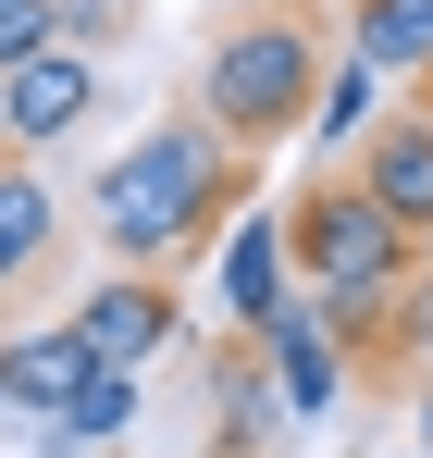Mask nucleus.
Masks as SVG:
<instances>
[{
    "label": "nucleus",
    "mask_w": 433,
    "mask_h": 458,
    "mask_svg": "<svg viewBox=\"0 0 433 458\" xmlns=\"http://www.w3.org/2000/svg\"><path fill=\"white\" fill-rule=\"evenodd\" d=\"M371 99H384V75H371L360 50H347V63H322V99H310V137H322V149H360V137H371Z\"/></svg>",
    "instance_id": "obj_13"
},
{
    "label": "nucleus",
    "mask_w": 433,
    "mask_h": 458,
    "mask_svg": "<svg viewBox=\"0 0 433 458\" xmlns=\"http://www.w3.org/2000/svg\"><path fill=\"white\" fill-rule=\"evenodd\" d=\"M87 384H99V360H87V335H74V322H63V335H0V396H13V409L63 421Z\"/></svg>",
    "instance_id": "obj_9"
},
{
    "label": "nucleus",
    "mask_w": 433,
    "mask_h": 458,
    "mask_svg": "<svg viewBox=\"0 0 433 458\" xmlns=\"http://www.w3.org/2000/svg\"><path fill=\"white\" fill-rule=\"evenodd\" d=\"M0 13H25V0H0Z\"/></svg>",
    "instance_id": "obj_18"
},
{
    "label": "nucleus",
    "mask_w": 433,
    "mask_h": 458,
    "mask_svg": "<svg viewBox=\"0 0 433 458\" xmlns=\"http://www.w3.org/2000/svg\"><path fill=\"white\" fill-rule=\"evenodd\" d=\"M99 112V63L87 50H25V63H0V137L38 161L50 137H74Z\"/></svg>",
    "instance_id": "obj_4"
},
{
    "label": "nucleus",
    "mask_w": 433,
    "mask_h": 458,
    "mask_svg": "<svg viewBox=\"0 0 433 458\" xmlns=\"http://www.w3.org/2000/svg\"><path fill=\"white\" fill-rule=\"evenodd\" d=\"M310 99H322V38H310L297 13H248L235 38H211V63H199V124L235 137V149L297 137Z\"/></svg>",
    "instance_id": "obj_2"
},
{
    "label": "nucleus",
    "mask_w": 433,
    "mask_h": 458,
    "mask_svg": "<svg viewBox=\"0 0 433 458\" xmlns=\"http://www.w3.org/2000/svg\"><path fill=\"white\" fill-rule=\"evenodd\" d=\"M112 434H137V372H99L63 421H50V446H112Z\"/></svg>",
    "instance_id": "obj_14"
},
{
    "label": "nucleus",
    "mask_w": 433,
    "mask_h": 458,
    "mask_svg": "<svg viewBox=\"0 0 433 458\" xmlns=\"http://www.w3.org/2000/svg\"><path fill=\"white\" fill-rule=\"evenodd\" d=\"M347 50L371 75H421L433 87V0H347Z\"/></svg>",
    "instance_id": "obj_11"
},
{
    "label": "nucleus",
    "mask_w": 433,
    "mask_h": 458,
    "mask_svg": "<svg viewBox=\"0 0 433 458\" xmlns=\"http://www.w3.org/2000/svg\"><path fill=\"white\" fill-rule=\"evenodd\" d=\"M50 248H63V199L38 186V161H25V149H0V298H13Z\"/></svg>",
    "instance_id": "obj_10"
},
{
    "label": "nucleus",
    "mask_w": 433,
    "mask_h": 458,
    "mask_svg": "<svg viewBox=\"0 0 433 458\" xmlns=\"http://www.w3.org/2000/svg\"><path fill=\"white\" fill-rule=\"evenodd\" d=\"M371 458H421V446H371Z\"/></svg>",
    "instance_id": "obj_17"
},
{
    "label": "nucleus",
    "mask_w": 433,
    "mask_h": 458,
    "mask_svg": "<svg viewBox=\"0 0 433 458\" xmlns=\"http://www.w3.org/2000/svg\"><path fill=\"white\" fill-rule=\"evenodd\" d=\"M74 335H87L99 372H149V360L174 347V285H161V273H112L99 298L74 310Z\"/></svg>",
    "instance_id": "obj_7"
},
{
    "label": "nucleus",
    "mask_w": 433,
    "mask_h": 458,
    "mask_svg": "<svg viewBox=\"0 0 433 458\" xmlns=\"http://www.w3.org/2000/svg\"><path fill=\"white\" fill-rule=\"evenodd\" d=\"M223 434L260 458L285 446V384H273V360H260V335H235V360H223Z\"/></svg>",
    "instance_id": "obj_12"
},
{
    "label": "nucleus",
    "mask_w": 433,
    "mask_h": 458,
    "mask_svg": "<svg viewBox=\"0 0 433 458\" xmlns=\"http://www.w3.org/2000/svg\"><path fill=\"white\" fill-rule=\"evenodd\" d=\"M285 248H297V285H396V273L421 260V235L396 224L360 174H322L285 211Z\"/></svg>",
    "instance_id": "obj_3"
},
{
    "label": "nucleus",
    "mask_w": 433,
    "mask_h": 458,
    "mask_svg": "<svg viewBox=\"0 0 433 458\" xmlns=\"http://www.w3.org/2000/svg\"><path fill=\"white\" fill-rule=\"evenodd\" d=\"M260 360H273V384H285V421H322V409H347V384H360V360L322 335L310 285H297V298L260 322Z\"/></svg>",
    "instance_id": "obj_5"
},
{
    "label": "nucleus",
    "mask_w": 433,
    "mask_h": 458,
    "mask_svg": "<svg viewBox=\"0 0 433 458\" xmlns=\"http://www.w3.org/2000/svg\"><path fill=\"white\" fill-rule=\"evenodd\" d=\"M409 446L433 458V384H421V396H409Z\"/></svg>",
    "instance_id": "obj_16"
},
{
    "label": "nucleus",
    "mask_w": 433,
    "mask_h": 458,
    "mask_svg": "<svg viewBox=\"0 0 433 458\" xmlns=\"http://www.w3.org/2000/svg\"><path fill=\"white\" fill-rule=\"evenodd\" d=\"M421 347H433V273H409L396 310H384V347H371V360H421Z\"/></svg>",
    "instance_id": "obj_15"
},
{
    "label": "nucleus",
    "mask_w": 433,
    "mask_h": 458,
    "mask_svg": "<svg viewBox=\"0 0 433 458\" xmlns=\"http://www.w3.org/2000/svg\"><path fill=\"white\" fill-rule=\"evenodd\" d=\"M223 199H235V137H211L186 112V124H149L137 149L87 186V224H99V248L124 273H161V260H186L223 224Z\"/></svg>",
    "instance_id": "obj_1"
},
{
    "label": "nucleus",
    "mask_w": 433,
    "mask_h": 458,
    "mask_svg": "<svg viewBox=\"0 0 433 458\" xmlns=\"http://www.w3.org/2000/svg\"><path fill=\"white\" fill-rule=\"evenodd\" d=\"M347 174H360L371 199H384V211H396V224L433 248V112H409V124H371Z\"/></svg>",
    "instance_id": "obj_8"
},
{
    "label": "nucleus",
    "mask_w": 433,
    "mask_h": 458,
    "mask_svg": "<svg viewBox=\"0 0 433 458\" xmlns=\"http://www.w3.org/2000/svg\"><path fill=\"white\" fill-rule=\"evenodd\" d=\"M211 298H223V322H235V335H260V322L297 298L285 211H235V235H223V260H211Z\"/></svg>",
    "instance_id": "obj_6"
}]
</instances>
